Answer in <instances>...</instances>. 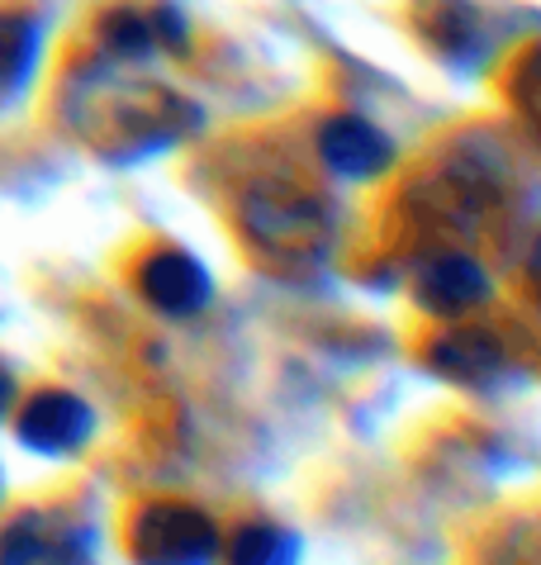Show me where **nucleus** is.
<instances>
[{
	"label": "nucleus",
	"instance_id": "nucleus-5",
	"mask_svg": "<svg viewBox=\"0 0 541 565\" xmlns=\"http://www.w3.org/2000/svg\"><path fill=\"white\" fill-rule=\"evenodd\" d=\"M489 295H495L489 271L466 253H437L418 271V280H413V300H418V309L427 319H442V323L470 319L475 309L489 305Z\"/></svg>",
	"mask_w": 541,
	"mask_h": 565
},
{
	"label": "nucleus",
	"instance_id": "nucleus-8",
	"mask_svg": "<svg viewBox=\"0 0 541 565\" xmlns=\"http://www.w3.org/2000/svg\"><path fill=\"white\" fill-rule=\"evenodd\" d=\"M318 152H323L328 167L342 171V177H375L390 157V143L357 119H332L328 129L318 134Z\"/></svg>",
	"mask_w": 541,
	"mask_h": 565
},
{
	"label": "nucleus",
	"instance_id": "nucleus-9",
	"mask_svg": "<svg viewBox=\"0 0 541 565\" xmlns=\"http://www.w3.org/2000/svg\"><path fill=\"white\" fill-rule=\"evenodd\" d=\"M10 404H14V381H10V371L0 366V418L10 414Z\"/></svg>",
	"mask_w": 541,
	"mask_h": 565
},
{
	"label": "nucleus",
	"instance_id": "nucleus-4",
	"mask_svg": "<svg viewBox=\"0 0 541 565\" xmlns=\"http://www.w3.org/2000/svg\"><path fill=\"white\" fill-rule=\"evenodd\" d=\"M433 371L442 381H456L466 390H485L489 395V390L513 381V352L503 348V338L456 319V328L433 338Z\"/></svg>",
	"mask_w": 541,
	"mask_h": 565
},
{
	"label": "nucleus",
	"instance_id": "nucleus-2",
	"mask_svg": "<svg viewBox=\"0 0 541 565\" xmlns=\"http://www.w3.org/2000/svg\"><path fill=\"white\" fill-rule=\"evenodd\" d=\"M0 556L10 565H95V546L76 518L53 509H24L0 532Z\"/></svg>",
	"mask_w": 541,
	"mask_h": 565
},
{
	"label": "nucleus",
	"instance_id": "nucleus-6",
	"mask_svg": "<svg viewBox=\"0 0 541 565\" xmlns=\"http://www.w3.org/2000/svg\"><path fill=\"white\" fill-rule=\"evenodd\" d=\"M138 295L167 319H195L214 300V280L181 247H157L138 266Z\"/></svg>",
	"mask_w": 541,
	"mask_h": 565
},
{
	"label": "nucleus",
	"instance_id": "nucleus-3",
	"mask_svg": "<svg viewBox=\"0 0 541 565\" xmlns=\"http://www.w3.org/2000/svg\"><path fill=\"white\" fill-rule=\"evenodd\" d=\"M14 437L39 457H76L95 437V409L72 390H39L14 414Z\"/></svg>",
	"mask_w": 541,
	"mask_h": 565
},
{
	"label": "nucleus",
	"instance_id": "nucleus-1",
	"mask_svg": "<svg viewBox=\"0 0 541 565\" xmlns=\"http://www.w3.org/2000/svg\"><path fill=\"white\" fill-rule=\"evenodd\" d=\"M224 527L185 499H142L124 523V552L134 565H219Z\"/></svg>",
	"mask_w": 541,
	"mask_h": 565
},
{
	"label": "nucleus",
	"instance_id": "nucleus-10",
	"mask_svg": "<svg viewBox=\"0 0 541 565\" xmlns=\"http://www.w3.org/2000/svg\"><path fill=\"white\" fill-rule=\"evenodd\" d=\"M528 276H532V290L541 295V247H537V257H532V266H528Z\"/></svg>",
	"mask_w": 541,
	"mask_h": 565
},
{
	"label": "nucleus",
	"instance_id": "nucleus-7",
	"mask_svg": "<svg viewBox=\"0 0 541 565\" xmlns=\"http://www.w3.org/2000/svg\"><path fill=\"white\" fill-rule=\"evenodd\" d=\"M305 546L299 532L276 523V518H243L233 532H224L219 565H299Z\"/></svg>",
	"mask_w": 541,
	"mask_h": 565
},
{
	"label": "nucleus",
	"instance_id": "nucleus-11",
	"mask_svg": "<svg viewBox=\"0 0 541 565\" xmlns=\"http://www.w3.org/2000/svg\"><path fill=\"white\" fill-rule=\"evenodd\" d=\"M0 565H10V561H6V556H0Z\"/></svg>",
	"mask_w": 541,
	"mask_h": 565
}]
</instances>
